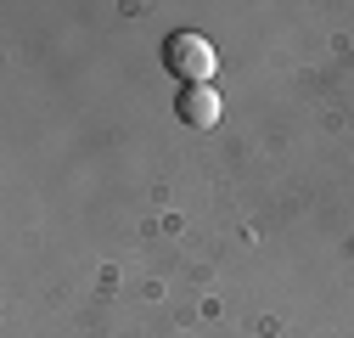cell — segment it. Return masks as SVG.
<instances>
[{"label":"cell","mask_w":354,"mask_h":338,"mask_svg":"<svg viewBox=\"0 0 354 338\" xmlns=\"http://www.w3.org/2000/svg\"><path fill=\"white\" fill-rule=\"evenodd\" d=\"M163 62H169V73H180L192 84H208L214 68H219V57H214V46L203 34H169L163 39Z\"/></svg>","instance_id":"obj_1"},{"label":"cell","mask_w":354,"mask_h":338,"mask_svg":"<svg viewBox=\"0 0 354 338\" xmlns=\"http://www.w3.org/2000/svg\"><path fill=\"white\" fill-rule=\"evenodd\" d=\"M174 113H180V124H192V130H214L219 124V91L214 84H186Z\"/></svg>","instance_id":"obj_2"}]
</instances>
